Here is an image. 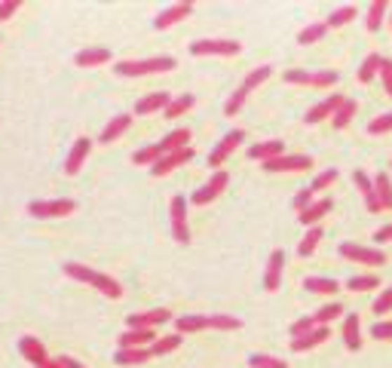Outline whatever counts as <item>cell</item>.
<instances>
[{
    "mask_svg": "<svg viewBox=\"0 0 392 368\" xmlns=\"http://www.w3.org/2000/svg\"><path fill=\"white\" fill-rule=\"evenodd\" d=\"M65 273L71 276V280H77V282H86V286H93V289H98L104 298H120L123 295V286L114 280V276H107V273H98V270H93V267H86V264H74V261H68L65 264Z\"/></svg>",
    "mask_w": 392,
    "mask_h": 368,
    "instance_id": "1",
    "label": "cell"
},
{
    "mask_svg": "<svg viewBox=\"0 0 392 368\" xmlns=\"http://www.w3.org/2000/svg\"><path fill=\"white\" fill-rule=\"evenodd\" d=\"M175 58L172 55H156V58H132V62H116L114 74L116 77H147V74H165L175 71Z\"/></svg>",
    "mask_w": 392,
    "mask_h": 368,
    "instance_id": "2",
    "label": "cell"
},
{
    "mask_svg": "<svg viewBox=\"0 0 392 368\" xmlns=\"http://www.w3.org/2000/svg\"><path fill=\"white\" fill-rule=\"evenodd\" d=\"M270 74H273V68L270 65H261V68H255V71H248V77L239 83V89L233 92V96L227 98V105H224V114L227 117H236L239 111H243V105H245V98L252 96V92L261 86L264 80H270Z\"/></svg>",
    "mask_w": 392,
    "mask_h": 368,
    "instance_id": "3",
    "label": "cell"
},
{
    "mask_svg": "<svg viewBox=\"0 0 392 368\" xmlns=\"http://www.w3.org/2000/svg\"><path fill=\"white\" fill-rule=\"evenodd\" d=\"M243 141H245V132H243V129H230L227 136H224V138L218 141V145L212 147V154H208V160H205V163L212 166L215 172H221L224 160H230V154H233V150H236L239 145H243Z\"/></svg>",
    "mask_w": 392,
    "mask_h": 368,
    "instance_id": "4",
    "label": "cell"
},
{
    "mask_svg": "<svg viewBox=\"0 0 392 368\" xmlns=\"http://www.w3.org/2000/svg\"><path fill=\"white\" fill-rule=\"evenodd\" d=\"M74 209H77L74 199H34V203H28V215H34V218H65Z\"/></svg>",
    "mask_w": 392,
    "mask_h": 368,
    "instance_id": "5",
    "label": "cell"
},
{
    "mask_svg": "<svg viewBox=\"0 0 392 368\" xmlns=\"http://www.w3.org/2000/svg\"><path fill=\"white\" fill-rule=\"evenodd\" d=\"M340 258H346V261H358V264H368V267H383V264H386V252H383V249L356 246V242H344V246H340Z\"/></svg>",
    "mask_w": 392,
    "mask_h": 368,
    "instance_id": "6",
    "label": "cell"
},
{
    "mask_svg": "<svg viewBox=\"0 0 392 368\" xmlns=\"http://www.w3.org/2000/svg\"><path fill=\"white\" fill-rule=\"evenodd\" d=\"M169 218H172V237L181 242V246H187L190 242V228H187V199L184 197H172L169 203Z\"/></svg>",
    "mask_w": 392,
    "mask_h": 368,
    "instance_id": "7",
    "label": "cell"
},
{
    "mask_svg": "<svg viewBox=\"0 0 392 368\" xmlns=\"http://www.w3.org/2000/svg\"><path fill=\"white\" fill-rule=\"evenodd\" d=\"M239 46L236 40H221V37H205V40H196L190 44V53L194 55H239Z\"/></svg>",
    "mask_w": 392,
    "mask_h": 368,
    "instance_id": "8",
    "label": "cell"
},
{
    "mask_svg": "<svg viewBox=\"0 0 392 368\" xmlns=\"http://www.w3.org/2000/svg\"><path fill=\"white\" fill-rule=\"evenodd\" d=\"M227 181H230V175L227 172H215L212 175V178H208L205 184H203V188H199V190H194V197H190V203H194V206H208V203H212V199H218L221 197V190L224 188H227Z\"/></svg>",
    "mask_w": 392,
    "mask_h": 368,
    "instance_id": "9",
    "label": "cell"
},
{
    "mask_svg": "<svg viewBox=\"0 0 392 368\" xmlns=\"http://www.w3.org/2000/svg\"><path fill=\"white\" fill-rule=\"evenodd\" d=\"M261 169L264 172H306V169H313V160L306 154H291V157H276V160H266L261 163Z\"/></svg>",
    "mask_w": 392,
    "mask_h": 368,
    "instance_id": "10",
    "label": "cell"
},
{
    "mask_svg": "<svg viewBox=\"0 0 392 368\" xmlns=\"http://www.w3.org/2000/svg\"><path fill=\"white\" fill-rule=\"evenodd\" d=\"M194 160V150L184 147V150H175V154H163V160H156L154 166H150V175L154 178H163V175H169L172 169H178V166H184Z\"/></svg>",
    "mask_w": 392,
    "mask_h": 368,
    "instance_id": "11",
    "label": "cell"
},
{
    "mask_svg": "<svg viewBox=\"0 0 392 368\" xmlns=\"http://www.w3.org/2000/svg\"><path fill=\"white\" fill-rule=\"evenodd\" d=\"M172 320V310L169 307H156V310H144V313H132L129 316V329H156V325L169 322Z\"/></svg>",
    "mask_w": 392,
    "mask_h": 368,
    "instance_id": "12",
    "label": "cell"
},
{
    "mask_svg": "<svg viewBox=\"0 0 392 368\" xmlns=\"http://www.w3.org/2000/svg\"><path fill=\"white\" fill-rule=\"evenodd\" d=\"M353 181H356L358 194L365 197V209H368V212H383V206H380V199H377V190H374V178H371V175L362 172V169H356L353 172Z\"/></svg>",
    "mask_w": 392,
    "mask_h": 368,
    "instance_id": "13",
    "label": "cell"
},
{
    "mask_svg": "<svg viewBox=\"0 0 392 368\" xmlns=\"http://www.w3.org/2000/svg\"><path fill=\"white\" fill-rule=\"evenodd\" d=\"M344 102H346V96H340V92H334V96H328V98H325V102L313 105L310 111H306V117H304V120L310 123V126H313V123H322V120H328V117H334V111H337V107L344 105Z\"/></svg>",
    "mask_w": 392,
    "mask_h": 368,
    "instance_id": "14",
    "label": "cell"
},
{
    "mask_svg": "<svg viewBox=\"0 0 392 368\" xmlns=\"http://www.w3.org/2000/svg\"><path fill=\"white\" fill-rule=\"evenodd\" d=\"M282 267H285V252L282 249H273L270 261H266V273H264V289L266 291H276L282 282Z\"/></svg>",
    "mask_w": 392,
    "mask_h": 368,
    "instance_id": "15",
    "label": "cell"
},
{
    "mask_svg": "<svg viewBox=\"0 0 392 368\" xmlns=\"http://www.w3.org/2000/svg\"><path fill=\"white\" fill-rule=\"evenodd\" d=\"M190 13H194V4H175V6H169V10H163L160 15H156V19H154V28H156V31H165V28H172V25L184 22Z\"/></svg>",
    "mask_w": 392,
    "mask_h": 368,
    "instance_id": "16",
    "label": "cell"
},
{
    "mask_svg": "<svg viewBox=\"0 0 392 368\" xmlns=\"http://www.w3.org/2000/svg\"><path fill=\"white\" fill-rule=\"evenodd\" d=\"M89 150H93V141H89V138H77V141H74L68 160H65V175H77L83 169V163H86Z\"/></svg>",
    "mask_w": 392,
    "mask_h": 368,
    "instance_id": "17",
    "label": "cell"
},
{
    "mask_svg": "<svg viewBox=\"0 0 392 368\" xmlns=\"http://www.w3.org/2000/svg\"><path fill=\"white\" fill-rule=\"evenodd\" d=\"M331 209H334V203L325 197V199H316V203H310L304 212H297V218H300V224H306V228H316V224H319L325 215L331 212Z\"/></svg>",
    "mask_w": 392,
    "mask_h": 368,
    "instance_id": "18",
    "label": "cell"
},
{
    "mask_svg": "<svg viewBox=\"0 0 392 368\" xmlns=\"http://www.w3.org/2000/svg\"><path fill=\"white\" fill-rule=\"evenodd\" d=\"M282 154H285V145H282V141H257V145L248 147V160H257V163L276 160Z\"/></svg>",
    "mask_w": 392,
    "mask_h": 368,
    "instance_id": "19",
    "label": "cell"
},
{
    "mask_svg": "<svg viewBox=\"0 0 392 368\" xmlns=\"http://www.w3.org/2000/svg\"><path fill=\"white\" fill-rule=\"evenodd\" d=\"M169 105H172V96H169V92H150V96L138 98V105H135V114L147 117V114H154V111H165V107H169Z\"/></svg>",
    "mask_w": 392,
    "mask_h": 368,
    "instance_id": "20",
    "label": "cell"
},
{
    "mask_svg": "<svg viewBox=\"0 0 392 368\" xmlns=\"http://www.w3.org/2000/svg\"><path fill=\"white\" fill-rule=\"evenodd\" d=\"M328 325H319V329H313L310 334H304V338H291V350L295 353H306V350H313V347H319L328 341Z\"/></svg>",
    "mask_w": 392,
    "mask_h": 368,
    "instance_id": "21",
    "label": "cell"
},
{
    "mask_svg": "<svg viewBox=\"0 0 392 368\" xmlns=\"http://www.w3.org/2000/svg\"><path fill=\"white\" fill-rule=\"evenodd\" d=\"M156 341V331L154 329H129L120 334V350L126 347H154Z\"/></svg>",
    "mask_w": 392,
    "mask_h": 368,
    "instance_id": "22",
    "label": "cell"
},
{
    "mask_svg": "<svg viewBox=\"0 0 392 368\" xmlns=\"http://www.w3.org/2000/svg\"><path fill=\"white\" fill-rule=\"evenodd\" d=\"M19 353H22L25 359H28L31 365H37V368L49 362V356H46V347L40 344L37 338H22V341H19Z\"/></svg>",
    "mask_w": 392,
    "mask_h": 368,
    "instance_id": "23",
    "label": "cell"
},
{
    "mask_svg": "<svg viewBox=\"0 0 392 368\" xmlns=\"http://www.w3.org/2000/svg\"><path fill=\"white\" fill-rule=\"evenodd\" d=\"M344 344L346 350H362V322H358V313L344 316Z\"/></svg>",
    "mask_w": 392,
    "mask_h": 368,
    "instance_id": "24",
    "label": "cell"
},
{
    "mask_svg": "<svg viewBox=\"0 0 392 368\" xmlns=\"http://www.w3.org/2000/svg\"><path fill=\"white\" fill-rule=\"evenodd\" d=\"M132 126V117L129 114H116L111 123H107V126L102 129V136H98V141H102V145H111V141H116L123 136V132H126Z\"/></svg>",
    "mask_w": 392,
    "mask_h": 368,
    "instance_id": "25",
    "label": "cell"
},
{
    "mask_svg": "<svg viewBox=\"0 0 392 368\" xmlns=\"http://www.w3.org/2000/svg\"><path fill=\"white\" fill-rule=\"evenodd\" d=\"M150 356H154L150 347H126V350H116L114 362L116 365H141V362H147Z\"/></svg>",
    "mask_w": 392,
    "mask_h": 368,
    "instance_id": "26",
    "label": "cell"
},
{
    "mask_svg": "<svg viewBox=\"0 0 392 368\" xmlns=\"http://www.w3.org/2000/svg\"><path fill=\"white\" fill-rule=\"evenodd\" d=\"M74 62L80 65V68H95V65H104V62H111V53L102 46H95V49H83V53L74 55Z\"/></svg>",
    "mask_w": 392,
    "mask_h": 368,
    "instance_id": "27",
    "label": "cell"
},
{
    "mask_svg": "<svg viewBox=\"0 0 392 368\" xmlns=\"http://www.w3.org/2000/svg\"><path fill=\"white\" fill-rule=\"evenodd\" d=\"M187 141H190V129H172L169 136H165V138L160 141V147H163V154H175V150L190 147Z\"/></svg>",
    "mask_w": 392,
    "mask_h": 368,
    "instance_id": "28",
    "label": "cell"
},
{
    "mask_svg": "<svg viewBox=\"0 0 392 368\" xmlns=\"http://www.w3.org/2000/svg\"><path fill=\"white\" fill-rule=\"evenodd\" d=\"M304 289L313 291V295H337L340 282L325 280V276H306V280H304Z\"/></svg>",
    "mask_w": 392,
    "mask_h": 368,
    "instance_id": "29",
    "label": "cell"
},
{
    "mask_svg": "<svg viewBox=\"0 0 392 368\" xmlns=\"http://www.w3.org/2000/svg\"><path fill=\"white\" fill-rule=\"evenodd\" d=\"M208 329V316H178L175 320V331L178 334H194Z\"/></svg>",
    "mask_w": 392,
    "mask_h": 368,
    "instance_id": "30",
    "label": "cell"
},
{
    "mask_svg": "<svg viewBox=\"0 0 392 368\" xmlns=\"http://www.w3.org/2000/svg\"><path fill=\"white\" fill-rule=\"evenodd\" d=\"M356 111H358V102L356 98H346L344 105L334 111V117H331V123H334V129H346L349 123H353V117H356Z\"/></svg>",
    "mask_w": 392,
    "mask_h": 368,
    "instance_id": "31",
    "label": "cell"
},
{
    "mask_svg": "<svg viewBox=\"0 0 392 368\" xmlns=\"http://www.w3.org/2000/svg\"><path fill=\"white\" fill-rule=\"evenodd\" d=\"M374 190H377V199H380L383 212H389V209H392V181H389L386 172L374 175Z\"/></svg>",
    "mask_w": 392,
    "mask_h": 368,
    "instance_id": "32",
    "label": "cell"
},
{
    "mask_svg": "<svg viewBox=\"0 0 392 368\" xmlns=\"http://www.w3.org/2000/svg\"><path fill=\"white\" fill-rule=\"evenodd\" d=\"M340 74L337 71H306V86L322 89V86H337Z\"/></svg>",
    "mask_w": 392,
    "mask_h": 368,
    "instance_id": "33",
    "label": "cell"
},
{
    "mask_svg": "<svg viewBox=\"0 0 392 368\" xmlns=\"http://www.w3.org/2000/svg\"><path fill=\"white\" fill-rule=\"evenodd\" d=\"M322 233H325V230L319 228V224L306 230V237L300 239V246H297V255H300V258H310V255L316 252V249H319V242H322Z\"/></svg>",
    "mask_w": 392,
    "mask_h": 368,
    "instance_id": "34",
    "label": "cell"
},
{
    "mask_svg": "<svg viewBox=\"0 0 392 368\" xmlns=\"http://www.w3.org/2000/svg\"><path fill=\"white\" fill-rule=\"evenodd\" d=\"M389 10H392V6L386 4V0H374V4H371V10H368V22H365V28H368L371 34H374V31H380L383 15H386Z\"/></svg>",
    "mask_w": 392,
    "mask_h": 368,
    "instance_id": "35",
    "label": "cell"
},
{
    "mask_svg": "<svg viewBox=\"0 0 392 368\" xmlns=\"http://www.w3.org/2000/svg\"><path fill=\"white\" fill-rule=\"evenodd\" d=\"M181 338H184V334H165V338H156L154 341V347H150V353L154 356H165V353H175V350L181 347Z\"/></svg>",
    "mask_w": 392,
    "mask_h": 368,
    "instance_id": "36",
    "label": "cell"
},
{
    "mask_svg": "<svg viewBox=\"0 0 392 368\" xmlns=\"http://www.w3.org/2000/svg\"><path fill=\"white\" fill-rule=\"evenodd\" d=\"M380 62L383 58L377 53H371L368 58H365L362 68H358V83H371L374 77H380Z\"/></svg>",
    "mask_w": 392,
    "mask_h": 368,
    "instance_id": "37",
    "label": "cell"
},
{
    "mask_svg": "<svg viewBox=\"0 0 392 368\" xmlns=\"http://www.w3.org/2000/svg\"><path fill=\"white\" fill-rule=\"evenodd\" d=\"M156 160H163V147L160 145H147V147H141L132 154V163L135 166H154Z\"/></svg>",
    "mask_w": 392,
    "mask_h": 368,
    "instance_id": "38",
    "label": "cell"
},
{
    "mask_svg": "<svg viewBox=\"0 0 392 368\" xmlns=\"http://www.w3.org/2000/svg\"><path fill=\"white\" fill-rule=\"evenodd\" d=\"M194 102H196V98L194 96H190V92H184V96H178V98H172V105L169 107H165V117H169V120H175V117H181V114H187L190 111V107H194Z\"/></svg>",
    "mask_w": 392,
    "mask_h": 368,
    "instance_id": "39",
    "label": "cell"
},
{
    "mask_svg": "<svg viewBox=\"0 0 392 368\" xmlns=\"http://www.w3.org/2000/svg\"><path fill=\"white\" fill-rule=\"evenodd\" d=\"M208 329H218V331H239V329H243V320H236V316L215 313V316H208Z\"/></svg>",
    "mask_w": 392,
    "mask_h": 368,
    "instance_id": "40",
    "label": "cell"
},
{
    "mask_svg": "<svg viewBox=\"0 0 392 368\" xmlns=\"http://www.w3.org/2000/svg\"><path fill=\"white\" fill-rule=\"evenodd\" d=\"M325 31H328V25H325V22L306 25V28L297 34V44H300V46H310V44H316V40H322V37H325Z\"/></svg>",
    "mask_w": 392,
    "mask_h": 368,
    "instance_id": "41",
    "label": "cell"
},
{
    "mask_svg": "<svg viewBox=\"0 0 392 368\" xmlns=\"http://www.w3.org/2000/svg\"><path fill=\"white\" fill-rule=\"evenodd\" d=\"M356 15H358L356 6H340V10H334V13L328 15V22H325V25H328V28H340V25H349V22H353Z\"/></svg>",
    "mask_w": 392,
    "mask_h": 368,
    "instance_id": "42",
    "label": "cell"
},
{
    "mask_svg": "<svg viewBox=\"0 0 392 368\" xmlns=\"http://www.w3.org/2000/svg\"><path fill=\"white\" fill-rule=\"evenodd\" d=\"M380 286V280H377V276H353V280H346V289L349 291H356V295H358V291H374V289H377Z\"/></svg>",
    "mask_w": 392,
    "mask_h": 368,
    "instance_id": "43",
    "label": "cell"
},
{
    "mask_svg": "<svg viewBox=\"0 0 392 368\" xmlns=\"http://www.w3.org/2000/svg\"><path fill=\"white\" fill-rule=\"evenodd\" d=\"M313 316H316V322H319V325H328L331 320H340V316H344V304H337V301H334V304H325Z\"/></svg>",
    "mask_w": 392,
    "mask_h": 368,
    "instance_id": "44",
    "label": "cell"
},
{
    "mask_svg": "<svg viewBox=\"0 0 392 368\" xmlns=\"http://www.w3.org/2000/svg\"><path fill=\"white\" fill-rule=\"evenodd\" d=\"M248 365H252V368H288L285 359H279V356H266V353L248 356Z\"/></svg>",
    "mask_w": 392,
    "mask_h": 368,
    "instance_id": "45",
    "label": "cell"
},
{
    "mask_svg": "<svg viewBox=\"0 0 392 368\" xmlns=\"http://www.w3.org/2000/svg\"><path fill=\"white\" fill-rule=\"evenodd\" d=\"M313 329H319V322H316V316H300L297 322H291L288 334H291V338H304V334H310Z\"/></svg>",
    "mask_w": 392,
    "mask_h": 368,
    "instance_id": "46",
    "label": "cell"
},
{
    "mask_svg": "<svg viewBox=\"0 0 392 368\" xmlns=\"http://www.w3.org/2000/svg\"><path fill=\"white\" fill-rule=\"evenodd\" d=\"M368 132L371 136H386V132H392V111L374 117V120L368 123Z\"/></svg>",
    "mask_w": 392,
    "mask_h": 368,
    "instance_id": "47",
    "label": "cell"
},
{
    "mask_svg": "<svg viewBox=\"0 0 392 368\" xmlns=\"http://www.w3.org/2000/svg\"><path fill=\"white\" fill-rule=\"evenodd\" d=\"M337 181V169H325V172H319L316 178L310 181V190H313V197L319 194V190H325L328 184H334Z\"/></svg>",
    "mask_w": 392,
    "mask_h": 368,
    "instance_id": "48",
    "label": "cell"
},
{
    "mask_svg": "<svg viewBox=\"0 0 392 368\" xmlns=\"http://www.w3.org/2000/svg\"><path fill=\"white\" fill-rule=\"evenodd\" d=\"M389 310H392V289H383L380 298L374 301V313L383 316V313H389Z\"/></svg>",
    "mask_w": 392,
    "mask_h": 368,
    "instance_id": "49",
    "label": "cell"
},
{
    "mask_svg": "<svg viewBox=\"0 0 392 368\" xmlns=\"http://www.w3.org/2000/svg\"><path fill=\"white\" fill-rule=\"evenodd\" d=\"M380 80H383V89L392 96V58H383L380 62Z\"/></svg>",
    "mask_w": 392,
    "mask_h": 368,
    "instance_id": "50",
    "label": "cell"
},
{
    "mask_svg": "<svg viewBox=\"0 0 392 368\" xmlns=\"http://www.w3.org/2000/svg\"><path fill=\"white\" fill-rule=\"evenodd\" d=\"M371 338H377V341H392V322H386V320L377 322V325L371 329Z\"/></svg>",
    "mask_w": 392,
    "mask_h": 368,
    "instance_id": "51",
    "label": "cell"
},
{
    "mask_svg": "<svg viewBox=\"0 0 392 368\" xmlns=\"http://www.w3.org/2000/svg\"><path fill=\"white\" fill-rule=\"evenodd\" d=\"M310 203H313V190L310 188H304V190H297V194H295V209H297V212H304Z\"/></svg>",
    "mask_w": 392,
    "mask_h": 368,
    "instance_id": "52",
    "label": "cell"
},
{
    "mask_svg": "<svg viewBox=\"0 0 392 368\" xmlns=\"http://www.w3.org/2000/svg\"><path fill=\"white\" fill-rule=\"evenodd\" d=\"M19 0H6V4H0V22H6V19H10V15L15 13V10H19Z\"/></svg>",
    "mask_w": 392,
    "mask_h": 368,
    "instance_id": "53",
    "label": "cell"
},
{
    "mask_svg": "<svg viewBox=\"0 0 392 368\" xmlns=\"http://www.w3.org/2000/svg\"><path fill=\"white\" fill-rule=\"evenodd\" d=\"M374 239H377L380 246H383V242H392V224H383V228L374 233Z\"/></svg>",
    "mask_w": 392,
    "mask_h": 368,
    "instance_id": "54",
    "label": "cell"
},
{
    "mask_svg": "<svg viewBox=\"0 0 392 368\" xmlns=\"http://www.w3.org/2000/svg\"><path fill=\"white\" fill-rule=\"evenodd\" d=\"M58 365L62 368H86V365H80L74 356H58Z\"/></svg>",
    "mask_w": 392,
    "mask_h": 368,
    "instance_id": "55",
    "label": "cell"
},
{
    "mask_svg": "<svg viewBox=\"0 0 392 368\" xmlns=\"http://www.w3.org/2000/svg\"><path fill=\"white\" fill-rule=\"evenodd\" d=\"M40 368H62V365H58V359H55V362L49 359V362H46V365H40Z\"/></svg>",
    "mask_w": 392,
    "mask_h": 368,
    "instance_id": "56",
    "label": "cell"
},
{
    "mask_svg": "<svg viewBox=\"0 0 392 368\" xmlns=\"http://www.w3.org/2000/svg\"><path fill=\"white\" fill-rule=\"evenodd\" d=\"M389 25H392V15H389Z\"/></svg>",
    "mask_w": 392,
    "mask_h": 368,
    "instance_id": "57",
    "label": "cell"
}]
</instances>
